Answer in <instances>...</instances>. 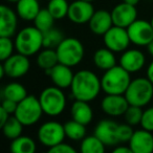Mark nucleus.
<instances>
[{
  "mask_svg": "<svg viewBox=\"0 0 153 153\" xmlns=\"http://www.w3.org/2000/svg\"><path fill=\"white\" fill-rule=\"evenodd\" d=\"M70 114H71L72 120L85 126L88 125L94 117V112H92V109L89 106L88 102L80 100H76L72 103L71 107H70Z\"/></svg>",
  "mask_w": 153,
  "mask_h": 153,
  "instance_id": "412c9836",
  "label": "nucleus"
},
{
  "mask_svg": "<svg viewBox=\"0 0 153 153\" xmlns=\"http://www.w3.org/2000/svg\"><path fill=\"white\" fill-rule=\"evenodd\" d=\"M43 112L49 117H57L64 111L66 106L65 94L61 88L51 86L43 90L39 97Z\"/></svg>",
  "mask_w": 153,
  "mask_h": 153,
  "instance_id": "423d86ee",
  "label": "nucleus"
},
{
  "mask_svg": "<svg viewBox=\"0 0 153 153\" xmlns=\"http://www.w3.org/2000/svg\"><path fill=\"white\" fill-rule=\"evenodd\" d=\"M113 153H133L130 147H126V146H120L113 150Z\"/></svg>",
  "mask_w": 153,
  "mask_h": 153,
  "instance_id": "ea45409f",
  "label": "nucleus"
},
{
  "mask_svg": "<svg viewBox=\"0 0 153 153\" xmlns=\"http://www.w3.org/2000/svg\"><path fill=\"white\" fill-rule=\"evenodd\" d=\"M140 126L148 131H153V107L148 108L143 112Z\"/></svg>",
  "mask_w": 153,
  "mask_h": 153,
  "instance_id": "c9c22d12",
  "label": "nucleus"
},
{
  "mask_svg": "<svg viewBox=\"0 0 153 153\" xmlns=\"http://www.w3.org/2000/svg\"><path fill=\"white\" fill-rule=\"evenodd\" d=\"M80 151L82 153H104L105 145L98 136H87L82 140V143L80 145Z\"/></svg>",
  "mask_w": 153,
  "mask_h": 153,
  "instance_id": "bb28decb",
  "label": "nucleus"
},
{
  "mask_svg": "<svg viewBox=\"0 0 153 153\" xmlns=\"http://www.w3.org/2000/svg\"><path fill=\"white\" fill-rule=\"evenodd\" d=\"M123 1L126 3H129V4H132V5H136L138 2H140V0H123Z\"/></svg>",
  "mask_w": 153,
  "mask_h": 153,
  "instance_id": "37998d69",
  "label": "nucleus"
},
{
  "mask_svg": "<svg viewBox=\"0 0 153 153\" xmlns=\"http://www.w3.org/2000/svg\"><path fill=\"white\" fill-rule=\"evenodd\" d=\"M43 46V33L36 26L24 27L17 34L15 47L18 53L24 56H33L40 51Z\"/></svg>",
  "mask_w": 153,
  "mask_h": 153,
  "instance_id": "7ed1b4c3",
  "label": "nucleus"
},
{
  "mask_svg": "<svg viewBox=\"0 0 153 153\" xmlns=\"http://www.w3.org/2000/svg\"><path fill=\"white\" fill-rule=\"evenodd\" d=\"M129 147L133 153L153 152V135L151 131L144 128L134 131L129 140Z\"/></svg>",
  "mask_w": 153,
  "mask_h": 153,
  "instance_id": "dca6fc26",
  "label": "nucleus"
},
{
  "mask_svg": "<svg viewBox=\"0 0 153 153\" xmlns=\"http://www.w3.org/2000/svg\"><path fill=\"white\" fill-rule=\"evenodd\" d=\"M55 18L53 16L49 13V11L47 9L40 10V12L38 13V15L36 16L34 22L35 26H36L38 30H40L42 33L46 32V30L53 28V21H55Z\"/></svg>",
  "mask_w": 153,
  "mask_h": 153,
  "instance_id": "c756f323",
  "label": "nucleus"
},
{
  "mask_svg": "<svg viewBox=\"0 0 153 153\" xmlns=\"http://www.w3.org/2000/svg\"><path fill=\"white\" fill-rule=\"evenodd\" d=\"M49 153H76V149L65 143H60L48 148Z\"/></svg>",
  "mask_w": 153,
  "mask_h": 153,
  "instance_id": "e433bc0d",
  "label": "nucleus"
},
{
  "mask_svg": "<svg viewBox=\"0 0 153 153\" xmlns=\"http://www.w3.org/2000/svg\"><path fill=\"white\" fill-rule=\"evenodd\" d=\"M104 44L107 48L112 51L113 53L125 51L131 42L128 35L127 28L121 26L113 25L109 30L103 35Z\"/></svg>",
  "mask_w": 153,
  "mask_h": 153,
  "instance_id": "1a4fd4ad",
  "label": "nucleus"
},
{
  "mask_svg": "<svg viewBox=\"0 0 153 153\" xmlns=\"http://www.w3.org/2000/svg\"><path fill=\"white\" fill-rule=\"evenodd\" d=\"M1 94H2V99L15 101L17 103H19L20 101L27 97V91H26L25 87L17 82H12V83L7 84L3 87Z\"/></svg>",
  "mask_w": 153,
  "mask_h": 153,
  "instance_id": "b1692460",
  "label": "nucleus"
},
{
  "mask_svg": "<svg viewBox=\"0 0 153 153\" xmlns=\"http://www.w3.org/2000/svg\"><path fill=\"white\" fill-rule=\"evenodd\" d=\"M10 117V113L2 107H0V127H2Z\"/></svg>",
  "mask_w": 153,
  "mask_h": 153,
  "instance_id": "58836bf2",
  "label": "nucleus"
},
{
  "mask_svg": "<svg viewBox=\"0 0 153 153\" xmlns=\"http://www.w3.org/2000/svg\"><path fill=\"white\" fill-rule=\"evenodd\" d=\"M152 101H153V100H152Z\"/></svg>",
  "mask_w": 153,
  "mask_h": 153,
  "instance_id": "de8ad7c7",
  "label": "nucleus"
},
{
  "mask_svg": "<svg viewBox=\"0 0 153 153\" xmlns=\"http://www.w3.org/2000/svg\"><path fill=\"white\" fill-rule=\"evenodd\" d=\"M129 105L144 107L153 100V83L148 78H137L130 82L125 92Z\"/></svg>",
  "mask_w": 153,
  "mask_h": 153,
  "instance_id": "20e7f679",
  "label": "nucleus"
},
{
  "mask_svg": "<svg viewBox=\"0 0 153 153\" xmlns=\"http://www.w3.org/2000/svg\"><path fill=\"white\" fill-rule=\"evenodd\" d=\"M143 112H144V111H142V107L129 105L127 111H126L125 114H124L125 120H126V123L129 124V125H131V126H135V125L140 124Z\"/></svg>",
  "mask_w": 153,
  "mask_h": 153,
  "instance_id": "473e14b6",
  "label": "nucleus"
},
{
  "mask_svg": "<svg viewBox=\"0 0 153 153\" xmlns=\"http://www.w3.org/2000/svg\"><path fill=\"white\" fill-rule=\"evenodd\" d=\"M64 37L60 30L51 28L43 33V47L45 48H57L58 45L63 41Z\"/></svg>",
  "mask_w": 153,
  "mask_h": 153,
  "instance_id": "2f4dec72",
  "label": "nucleus"
},
{
  "mask_svg": "<svg viewBox=\"0 0 153 153\" xmlns=\"http://www.w3.org/2000/svg\"><path fill=\"white\" fill-rule=\"evenodd\" d=\"M45 71L49 74L55 86L61 88V89L70 87L74 74H72L69 66L62 63H58L51 69L45 70Z\"/></svg>",
  "mask_w": 153,
  "mask_h": 153,
  "instance_id": "f3484780",
  "label": "nucleus"
},
{
  "mask_svg": "<svg viewBox=\"0 0 153 153\" xmlns=\"http://www.w3.org/2000/svg\"><path fill=\"white\" fill-rule=\"evenodd\" d=\"M37 136L41 144L51 148L63 142L64 137L66 136L64 125L55 121L46 122L40 126L37 132Z\"/></svg>",
  "mask_w": 153,
  "mask_h": 153,
  "instance_id": "6e6552de",
  "label": "nucleus"
},
{
  "mask_svg": "<svg viewBox=\"0 0 153 153\" xmlns=\"http://www.w3.org/2000/svg\"><path fill=\"white\" fill-rule=\"evenodd\" d=\"M64 129H65L66 136L71 140H82L86 134L85 125L74 120L66 122L64 124Z\"/></svg>",
  "mask_w": 153,
  "mask_h": 153,
  "instance_id": "cd10ccee",
  "label": "nucleus"
},
{
  "mask_svg": "<svg viewBox=\"0 0 153 153\" xmlns=\"http://www.w3.org/2000/svg\"><path fill=\"white\" fill-rule=\"evenodd\" d=\"M17 106H18L17 102L12 101V100H7V99H3L2 104H1V107H2L3 109H5L10 114L15 113L16 109H17Z\"/></svg>",
  "mask_w": 153,
  "mask_h": 153,
  "instance_id": "4c0bfd02",
  "label": "nucleus"
},
{
  "mask_svg": "<svg viewBox=\"0 0 153 153\" xmlns=\"http://www.w3.org/2000/svg\"><path fill=\"white\" fill-rule=\"evenodd\" d=\"M69 4L66 0H49L47 4V10L53 16L56 20L63 19L68 14Z\"/></svg>",
  "mask_w": 153,
  "mask_h": 153,
  "instance_id": "7c9ffc66",
  "label": "nucleus"
},
{
  "mask_svg": "<svg viewBox=\"0 0 153 153\" xmlns=\"http://www.w3.org/2000/svg\"><path fill=\"white\" fill-rule=\"evenodd\" d=\"M14 43L10 37H0V60L4 61L13 55Z\"/></svg>",
  "mask_w": 153,
  "mask_h": 153,
  "instance_id": "72a5a7b5",
  "label": "nucleus"
},
{
  "mask_svg": "<svg viewBox=\"0 0 153 153\" xmlns=\"http://www.w3.org/2000/svg\"><path fill=\"white\" fill-rule=\"evenodd\" d=\"M110 13L111 17H112L113 25L125 28H127L130 24L133 23L137 17V11L135 9V5L129 4L124 1L120 4L115 5Z\"/></svg>",
  "mask_w": 153,
  "mask_h": 153,
  "instance_id": "ddd939ff",
  "label": "nucleus"
},
{
  "mask_svg": "<svg viewBox=\"0 0 153 153\" xmlns=\"http://www.w3.org/2000/svg\"><path fill=\"white\" fill-rule=\"evenodd\" d=\"M119 124L111 120H103L99 122L94 128V135L98 136L105 146H117L120 143L119 135Z\"/></svg>",
  "mask_w": 153,
  "mask_h": 153,
  "instance_id": "4468645a",
  "label": "nucleus"
},
{
  "mask_svg": "<svg viewBox=\"0 0 153 153\" xmlns=\"http://www.w3.org/2000/svg\"><path fill=\"white\" fill-rule=\"evenodd\" d=\"M130 82V72L121 65L105 70L101 79L102 89L107 94H125Z\"/></svg>",
  "mask_w": 153,
  "mask_h": 153,
  "instance_id": "f03ea898",
  "label": "nucleus"
},
{
  "mask_svg": "<svg viewBox=\"0 0 153 153\" xmlns=\"http://www.w3.org/2000/svg\"><path fill=\"white\" fill-rule=\"evenodd\" d=\"M43 109L39 99L34 96H27L18 103L15 115L24 126H32L39 122L42 117Z\"/></svg>",
  "mask_w": 153,
  "mask_h": 153,
  "instance_id": "0eeeda50",
  "label": "nucleus"
},
{
  "mask_svg": "<svg viewBox=\"0 0 153 153\" xmlns=\"http://www.w3.org/2000/svg\"><path fill=\"white\" fill-rule=\"evenodd\" d=\"M17 15L9 7H0V37L14 36L17 30Z\"/></svg>",
  "mask_w": 153,
  "mask_h": 153,
  "instance_id": "a211bd4d",
  "label": "nucleus"
},
{
  "mask_svg": "<svg viewBox=\"0 0 153 153\" xmlns=\"http://www.w3.org/2000/svg\"><path fill=\"white\" fill-rule=\"evenodd\" d=\"M133 129L129 124H119V130H117V135H119L120 143L129 142L133 134Z\"/></svg>",
  "mask_w": 153,
  "mask_h": 153,
  "instance_id": "f704fd0d",
  "label": "nucleus"
},
{
  "mask_svg": "<svg viewBox=\"0 0 153 153\" xmlns=\"http://www.w3.org/2000/svg\"><path fill=\"white\" fill-rule=\"evenodd\" d=\"M11 150L14 153H34L36 151V143L30 136L20 135L12 140Z\"/></svg>",
  "mask_w": 153,
  "mask_h": 153,
  "instance_id": "393cba45",
  "label": "nucleus"
},
{
  "mask_svg": "<svg viewBox=\"0 0 153 153\" xmlns=\"http://www.w3.org/2000/svg\"><path fill=\"white\" fill-rule=\"evenodd\" d=\"M7 1H9V2H16V3H17L19 0H7Z\"/></svg>",
  "mask_w": 153,
  "mask_h": 153,
  "instance_id": "c03bdc74",
  "label": "nucleus"
},
{
  "mask_svg": "<svg viewBox=\"0 0 153 153\" xmlns=\"http://www.w3.org/2000/svg\"><path fill=\"white\" fill-rule=\"evenodd\" d=\"M94 5L89 1L76 0L69 4L68 9V18L71 22L76 24H84L89 22L94 13Z\"/></svg>",
  "mask_w": 153,
  "mask_h": 153,
  "instance_id": "f8f14e48",
  "label": "nucleus"
},
{
  "mask_svg": "<svg viewBox=\"0 0 153 153\" xmlns=\"http://www.w3.org/2000/svg\"><path fill=\"white\" fill-rule=\"evenodd\" d=\"M102 84L94 72L84 69L74 74L70 85V91L76 100L90 102L99 96Z\"/></svg>",
  "mask_w": 153,
  "mask_h": 153,
  "instance_id": "f257e3e1",
  "label": "nucleus"
},
{
  "mask_svg": "<svg viewBox=\"0 0 153 153\" xmlns=\"http://www.w3.org/2000/svg\"><path fill=\"white\" fill-rule=\"evenodd\" d=\"M1 66L3 67L7 76L17 79V78H21L27 74L30 67V63L27 56L18 53L16 55H12L10 58L4 60Z\"/></svg>",
  "mask_w": 153,
  "mask_h": 153,
  "instance_id": "9b49d317",
  "label": "nucleus"
},
{
  "mask_svg": "<svg viewBox=\"0 0 153 153\" xmlns=\"http://www.w3.org/2000/svg\"><path fill=\"white\" fill-rule=\"evenodd\" d=\"M147 47H148V51H149V53H150V55L153 57V40L151 41V42L149 43L148 45H147Z\"/></svg>",
  "mask_w": 153,
  "mask_h": 153,
  "instance_id": "79ce46f5",
  "label": "nucleus"
},
{
  "mask_svg": "<svg viewBox=\"0 0 153 153\" xmlns=\"http://www.w3.org/2000/svg\"><path fill=\"white\" fill-rule=\"evenodd\" d=\"M85 1H89V2H92V1H94V0H85Z\"/></svg>",
  "mask_w": 153,
  "mask_h": 153,
  "instance_id": "49530a36",
  "label": "nucleus"
},
{
  "mask_svg": "<svg viewBox=\"0 0 153 153\" xmlns=\"http://www.w3.org/2000/svg\"><path fill=\"white\" fill-rule=\"evenodd\" d=\"M23 126V124L14 115V117H9L7 123L1 127V129H2V132L5 137L9 138V140H15L18 136L21 135Z\"/></svg>",
  "mask_w": 153,
  "mask_h": 153,
  "instance_id": "c85d7f7f",
  "label": "nucleus"
},
{
  "mask_svg": "<svg viewBox=\"0 0 153 153\" xmlns=\"http://www.w3.org/2000/svg\"><path fill=\"white\" fill-rule=\"evenodd\" d=\"M59 63L72 67L81 63L84 58V46L81 41L76 38H64L56 48Z\"/></svg>",
  "mask_w": 153,
  "mask_h": 153,
  "instance_id": "39448f33",
  "label": "nucleus"
},
{
  "mask_svg": "<svg viewBox=\"0 0 153 153\" xmlns=\"http://www.w3.org/2000/svg\"><path fill=\"white\" fill-rule=\"evenodd\" d=\"M145 56L138 49H129L125 51L120 58V65L125 68L127 71L136 72L140 71L145 65Z\"/></svg>",
  "mask_w": 153,
  "mask_h": 153,
  "instance_id": "aec40b11",
  "label": "nucleus"
},
{
  "mask_svg": "<svg viewBox=\"0 0 153 153\" xmlns=\"http://www.w3.org/2000/svg\"><path fill=\"white\" fill-rule=\"evenodd\" d=\"M147 78L153 83V61L151 62V64L148 66V69H147Z\"/></svg>",
  "mask_w": 153,
  "mask_h": 153,
  "instance_id": "a19ab883",
  "label": "nucleus"
},
{
  "mask_svg": "<svg viewBox=\"0 0 153 153\" xmlns=\"http://www.w3.org/2000/svg\"><path fill=\"white\" fill-rule=\"evenodd\" d=\"M129 107L127 99L123 94H107L101 103V108L110 117L124 115Z\"/></svg>",
  "mask_w": 153,
  "mask_h": 153,
  "instance_id": "2eb2a0df",
  "label": "nucleus"
},
{
  "mask_svg": "<svg viewBox=\"0 0 153 153\" xmlns=\"http://www.w3.org/2000/svg\"><path fill=\"white\" fill-rule=\"evenodd\" d=\"M94 63L98 68L103 70L110 69L111 67L117 65V59L112 51L105 47L99 48L94 55Z\"/></svg>",
  "mask_w": 153,
  "mask_h": 153,
  "instance_id": "5701e85b",
  "label": "nucleus"
},
{
  "mask_svg": "<svg viewBox=\"0 0 153 153\" xmlns=\"http://www.w3.org/2000/svg\"><path fill=\"white\" fill-rule=\"evenodd\" d=\"M40 10L38 0H19L17 2L18 16L25 21L35 20Z\"/></svg>",
  "mask_w": 153,
  "mask_h": 153,
  "instance_id": "4be33fe9",
  "label": "nucleus"
},
{
  "mask_svg": "<svg viewBox=\"0 0 153 153\" xmlns=\"http://www.w3.org/2000/svg\"><path fill=\"white\" fill-rule=\"evenodd\" d=\"M59 63L57 51L53 48H45L44 51H40L37 57V64L40 68L44 70L51 69L53 66Z\"/></svg>",
  "mask_w": 153,
  "mask_h": 153,
  "instance_id": "a878e982",
  "label": "nucleus"
},
{
  "mask_svg": "<svg viewBox=\"0 0 153 153\" xmlns=\"http://www.w3.org/2000/svg\"><path fill=\"white\" fill-rule=\"evenodd\" d=\"M151 25H152V27H153V17H152V19H151Z\"/></svg>",
  "mask_w": 153,
  "mask_h": 153,
  "instance_id": "a18cd8bd",
  "label": "nucleus"
},
{
  "mask_svg": "<svg viewBox=\"0 0 153 153\" xmlns=\"http://www.w3.org/2000/svg\"><path fill=\"white\" fill-rule=\"evenodd\" d=\"M130 41L138 46H147L153 40V27L151 22L136 19L127 27Z\"/></svg>",
  "mask_w": 153,
  "mask_h": 153,
  "instance_id": "9d476101",
  "label": "nucleus"
},
{
  "mask_svg": "<svg viewBox=\"0 0 153 153\" xmlns=\"http://www.w3.org/2000/svg\"><path fill=\"white\" fill-rule=\"evenodd\" d=\"M89 28L94 34L103 36L107 30H109L113 25L111 13L106 10L96 11L89 20Z\"/></svg>",
  "mask_w": 153,
  "mask_h": 153,
  "instance_id": "6ab92c4d",
  "label": "nucleus"
}]
</instances>
